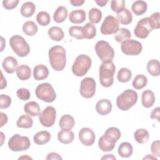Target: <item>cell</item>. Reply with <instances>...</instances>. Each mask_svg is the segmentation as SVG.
<instances>
[{
    "instance_id": "1",
    "label": "cell",
    "mask_w": 160,
    "mask_h": 160,
    "mask_svg": "<svg viewBox=\"0 0 160 160\" xmlns=\"http://www.w3.org/2000/svg\"><path fill=\"white\" fill-rule=\"evenodd\" d=\"M49 63L53 69L61 71L66 64V51L61 46H54L48 51Z\"/></svg>"
},
{
    "instance_id": "2",
    "label": "cell",
    "mask_w": 160,
    "mask_h": 160,
    "mask_svg": "<svg viewBox=\"0 0 160 160\" xmlns=\"http://www.w3.org/2000/svg\"><path fill=\"white\" fill-rule=\"evenodd\" d=\"M116 72V67L112 62H102L99 71V78L101 84L105 88L110 87L114 82V75Z\"/></svg>"
},
{
    "instance_id": "3",
    "label": "cell",
    "mask_w": 160,
    "mask_h": 160,
    "mask_svg": "<svg viewBox=\"0 0 160 160\" xmlns=\"http://www.w3.org/2000/svg\"><path fill=\"white\" fill-rule=\"evenodd\" d=\"M138 98V94L135 91L125 90L117 97V107L121 111H128L137 102Z\"/></svg>"
},
{
    "instance_id": "4",
    "label": "cell",
    "mask_w": 160,
    "mask_h": 160,
    "mask_svg": "<svg viewBox=\"0 0 160 160\" xmlns=\"http://www.w3.org/2000/svg\"><path fill=\"white\" fill-rule=\"evenodd\" d=\"M91 63L89 56L86 54H80L76 58L72 66V72L76 76H83L90 69Z\"/></svg>"
},
{
    "instance_id": "5",
    "label": "cell",
    "mask_w": 160,
    "mask_h": 160,
    "mask_svg": "<svg viewBox=\"0 0 160 160\" xmlns=\"http://www.w3.org/2000/svg\"><path fill=\"white\" fill-rule=\"evenodd\" d=\"M9 44L13 51L19 57H26L30 52L29 44L21 36H12L9 39Z\"/></svg>"
},
{
    "instance_id": "6",
    "label": "cell",
    "mask_w": 160,
    "mask_h": 160,
    "mask_svg": "<svg viewBox=\"0 0 160 160\" xmlns=\"http://www.w3.org/2000/svg\"><path fill=\"white\" fill-rule=\"evenodd\" d=\"M95 51L102 62H112L114 57V51L105 41H99L95 45Z\"/></svg>"
},
{
    "instance_id": "7",
    "label": "cell",
    "mask_w": 160,
    "mask_h": 160,
    "mask_svg": "<svg viewBox=\"0 0 160 160\" xmlns=\"http://www.w3.org/2000/svg\"><path fill=\"white\" fill-rule=\"evenodd\" d=\"M35 94L39 99L46 102H52L56 98V94L52 86L48 82L39 84L36 88Z\"/></svg>"
},
{
    "instance_id": "8",
    "label": "cell",
    "mask_w": 160,
    "mask_h": 160,
    "mask_svg": "<svg viewBox=\"0 0 160 160\" xmlns=\"http://www.w3.org/2000/svg\"><path fill=\"white\" fill-rule=\"evenodd\" d=\"M8 144L10 150L18 152L29 149L31 146V142L27 136H22L19 134H16L9 139Z\"/></svg>"
},
{
    "instance_id": "9",
    "label": "cell",
    "mask_w": 160,
    "mask_h": 160,
    "mask_svg": "<svg viewBox=\"0 0 160 160\" xmlns=\"http://www.w3.org/2000/svg\"><path fill=\"white\" fill-rule=\"evenodd\" d=\"M96 84L95 80L89 77L84 78L80 84L79 92L84 98H91L96 93Z\"/></svg>"
},
{
    "instance_id": "10",
    "label": "cell",
    "mask_w": 160,
    "mask_h": 160,
    "mask_svg": "<svg viewBox=\"0 0 160 160\" xmlns=\"http://www.w3.org/2000/svg\"><path fill=\"white\" fill-rule=\"evenodd\" d=\"M121 49L126 55L137 56L139 54L142 49V44L134 39H128L121 43Z\"/></svg>"
},
{
    "instance_id": "11",
    "label": "cell",
    "mask_w": 160,
    "mask_h": 160,
    "mask_svg": "<svg viewBox=\"0 0 160 160\" xmlns=\"http://www.w3.org/2000/svg\"><path fill=\"white\" fill-rule=\"evenodd\" d=\"M119 29V22L118 19L115 17L109 15L104 18L101 26L100 30L102 34L109 35L116 34Z\"/></svg>"
},
{
    "instance_id": "12",
    "label": "cell",
    "mask_w": 160,
    "mask_h": 160,
    "mask_svg": "<svg viewBox=\"0 0 160 160\" xmlns=\"http://www.w3.org/2000/svg\"><path fill=\"white\" fill-rule=\"evenodd\" d=\"M56 118V111L52 106H47L39 115L40 123L44 127L49 128L54 125Z\"/></svg>"
},
{
    "instance_id": "13",
    "label": "cell",
    "mask_w": 160,
    "mask_h": 160,
    "mask_svg": "<svg viewBox=\"0 0 160 160\" xmlns=\"http://www.w3.org/2000/svg\"><path fill=\"white\" fill-rule=\"evenodd\" d=\"M152 31V28L149 24L148 17H146L141 19L138 22L136 26L134 28V33L136 37L141 39H145Z\"/></svg>"
},
{
    "instance_id": "14",
    "label": "cell",
    "mask_w": 160,
    "mask_h": 160,
    "mask_svg": "<svg viewBox=\"0 0 160 160\" xmlns=\"http://www.w3.org/2000/svg\"><path fill=\"white\" fill-rule=\"evenodd\" d=\"M118 141V140L111 135L104 132V135H102L98 141V146L102 151H111L114 148Z\"/></svg>"
},
{
    "instance_id": "15",
    "label": "cell",
    "mask_w": 160,
    "mask_h": 160,
    "mask_svg": "<svg viewBox=\"0 0 160 160\" xmlns=\"http://www.w3.org/2000/svg\"><path fill=\"white\" fill-rule=\"evenodd\" d=\"M78 137L81 143L86 146L92 145L96 138L94 131L89 128H82L79 132Z\"/></svg>"
},
{
    "instance_id": "16",
    "label": "cell",
    "mask_w": 160,
    "mask_h": 160,
    "mask_svg": "<svg viewBox=\"0 0 160 160\" xmlns=\"http://www.w3.org/2000/svg\"><path fill=\"white\" fill-rule=\"evenodd\" d=\"M96 110L100 115H107L110 113L112 110V103L109 99H101L98 101L96 104Z\"/></svg>"
},
{
    "instance_id": "17",
    "label": "cell",
    "mask_w": 160,
    "mask_h": 160,
    "mask_svg": "<svg viewBox=\"0 0 160 160\" xmlns=\"http://www.w3.org/2000/svg\"><path fill=\"white\" fill-rule=\"evenodd\" d=\"M18 61L12 56H8L4 58L2 62V68L8 74H12L16 71L18 68Z\"/></svg>"
},
{
    "instance_id": "18",
    "label": "cell",
    "mask_w": 160,
    "mask_h": 160,
    "mask_svg": "<svg viewBox=\"0 0 160 160\" xmlns=\"http://www.w3.org/2000/svg\"><path fill=\"white\" fill-rule=\"evenodd\" d=\"M49 70L44 64H38L33 69V77L35 80L41 81L48 78Z\"/></svg>"
},
{
    "instance_id": "19",
    "label": "cell",
    "mask_w": 160,
    "mask_h": 160,
    "mask_svg": "<svg viewBox=\"0 0 160 160\" xmlns=\"http://www.w3.org/2000/svg\"><path fill=\"white\" fill-rule=\"evenodd\" d=\"M155 100V96L152 91L147 89L142 92L141 96V102L144 108H149L152 106Z\"/></svg>"
},
{
    "instance_id": "20",
    "label": "cell",
    "mask_w": 160,
    "mask_h": 160,
    "mask_svg": "<svg viewBox=\"0 0 160 160\" xmlns=\"http://www.w3.org/2000/svg\"><path fill=\"white\" fill-rule=\"evenodd\" d=\"M119 23L124 25L130 24L132 21V15L131 12L127 8H124L117 12V18Z\"/></svg>"
},
{
    "instance_id": "21",
    "label": "cell",
    "mask_w": 160,
    "mask_h": 160,
    "mask_svg": "<svg viewBox=\"0 0 160 160\" xmlns=\"http://www.w3.org/2000/svg\"><path fill=\"white\" fill-rule=\"evenodd\" d=\"M75 124L74 119L69 114L63 115L59 121V127L62 130L69 131L72 129Z\"/></svg>"
},
{
    "instance_id": "22",
    "label": "cell",
    "mask_w": 160,
    "mask_h": 160,
    "mask_svg": "<svg viewBox=\"0 0 160 160\" xmlns=\"http://www.w3.org/2000/svg\"><path fill=\"white\" fill-rule=\"evenodd\" d=\"M69 21L74 24H81L86 20V12L83 9L71 11L69 15Z\"/></svg>"
},
{
    "instance_id": "23",
    "label": "cell",
    "mask_w": 160,
    "mask_h": 160,
    "mask_svg": "<svg viewBox=\"0 0 160 160\" xmlns=\"http://www.w3.org/2000/svg\"><path fill=\"white\" fill-rule=\"evenodd\" d=\"M24 111L31 116H39L41 113V109L39 104L35 101H29L24 106Z\"/></svg>"
},
{
    "instance_id": "24",
    "label": "cell",
    "mask_w": 160,
    "mask_h": 160,
    "mask_svg": "<svg viewBox=\"0 0 160 160\" xmlns=\"http://www.w3.org/2000/svg\"><path fill=\"white\" fill-rule=\"evenodd\" d=\"M51 139V134L48 131H41L35 134L33 136L34 142L38 145L46 144Z\"/></svg>"
},
{
    "instance_id": "25",
    "label": "cell",
    "mask_w": 160,
    "mask_h": 160,
    "mask_svg": "<svg viewBox=\"0 0 160 160\" xmlns=\"http://www.w3.org/2000/svg\"><path fill=\"white\" fill-rule=\"evenodd\" d=\"M16 75L18 78L22 81L29 79L31 76V68L26 64H22L18 67L16 69Z\"/></svg>"
},
{
    "instance_id": "26",
    "label": "cell",
    "mask_w": 160,
    "mask_h": 160,
    "mask_svg": "<svg viewBox=\"0 0 160 160\" xmlns=\"http://www.w3.org/2000/svg\"><path fill=\"white\" fill-rule=\"evenodd\" d=\"M118 152L121 157L129 158L132 154L133 148L129 142H123L119 144Z\"/></svg>"
},
{
    "instance_id": "27",
    "label": "cell",
    "mask_w": 160,
    "mask_h": 160,
    "mask_svg": "<svg viewBox=\"0 0 160 160\" xmlns=\"http://www.w3.org/2000/svg\"><path fill=\"white\" fill-rule=\"evenodd\" d=\"M148 5L146 2L141 0L134 1L131 6V9L136 16H141L146 12Z\"/></svg>"
},
{
    "instance_id": "28",
    "label": "cell",
    "mask_w": 160,
    "mask_h": 160,
    "mask_svg": "<svg viewBox=\"0 0 160 160\" xmlns=\"http://www.w3.org/2000/svg\"><path fill=\"white\" fill-rule=\"evenodd\" d=\"M68 10L65 6H59L53 15V19L57 23H61L64 22L68 16Z\"/></svg>"
},
{
    "instance_id": "29",
    "label": "cell",
    "mask_w": 160,
    "mask_h": 160,
    "mask_svg": "<svg viewBox=\"0 0 160 160\" xmlns=\"http://www.w3.org/2000/svg\"><path fill=\"white\" fill-rule=\"evenodd\" d=\"M58 139L61 143L67 144L72 142L74 139V135L72 131L62 130L58 134Z\"/></svg>"
},
{
    "instance_id": "30",
    "label": "cell",
    "mask_w": 160,
    "mask_h": 160,
    "mask_svg": "<svg viewBox=\"0 0 160 160\" xmlns=\"http://www.w3.org/2000/svg\"><path fill=\"white\" fill-rule=\"evenodd\" d=\"M36 10V6L32 2L28 1L22 4L21 8V14L25 18H29L33 15Z\"/></svg>"
},
{
    "instance_id": "31",
    "label": "cell",
    "mask_w": 160,
    "mask_h": 160,
    "mask_svg": "<svg viewBox=\"0 0 160 160\" xmlns=\"http://www.w3.org/2000/svg\"><path fill=\"white\" fill-rule=\"evenodd\" d=\"M147 70L152 76H159L160 74V63L157 59H151L147 64Z\"/></svg>"
},
{
    "instance_id": "32",
    "label": "cell",
    "mask_w": 160,
    "mask_h": 160,
    "mask_svg": "<svg viewBox=\"0 0 160 160\" xmlns=\"http://www.w3.org/2000/svg\"><path fill=\"white\" fill-rule=\"evenodd\" d=\"M134 138L137 142L139 144H144L148 141L149 134L146 129L140 128L138 129L134 132Z\"/></svg>"
},
{
    "instance_id": "33",
    "label": "cell",
    "mask_w": 160,
    "mask_h": 160,
    "mask_svg": "<svg viewBox=\"0 0 160 160\" xmlns=\"http://www.w3.org/2000/svg\"><path fill=\"white\" fill-rule=\"evenodd\" d=\"M48 33L50 38L56 41H61L64 36L62 29L58 26H52L50 28L48 31Z\"/></svg>"
},
{
    "instance_id": "34",
    "label": "cell",
    "mask_w": 160,
    "mask_h": 160,
    "mask_svg": "<svg viewBox=\"0 0 160 160\" xmlns=\"http://www.w3.org/2000/svg\"><path fill=\"white\" fill-rule=\"evenodd\" d=\"M38 31V27L32 21H28L23 24L22 31L23 32L29 36H34L37 33Z\"/></svg>"
},
{
    "instance_id": "35",
    "label": "cell",
    "mask_w": 160,
    "mask_h": 160,
    "mask_svg": "<svg viewBox=\"0 0 160 160\" xmlns=\"http://www.w3.org/2000/svg\"><path fill=\"white\" fill-rule=\"evenodd\" d=\"M82 33L84 38L88 39L94 38L96 35V29L95 26L91 22H87L82 26Z\"/></svg>"
},
{
    "instance_id": "36",
    "label": "cell",
    "mask_w": 160,
    "mask_h": 160,
    "mask_svg": "<svg viewBox=\"0 0 160 160\" xmlns=\"http://www.w3.org/2000/svg\"><path fill=\"white\" fill-rule=\"evenodd\" d=\"M131 37V32L128 29L124 28H121L119 29L118 31L114 35L115 40L119 43H122L124 41L129 39Z\"/></svg>"
},
{
    "instance_id": "37",
    "label": "cell",
    "mask_w": 160,
    "mask_h": 160,
    "mask_svg": "<svg viewBox=\"0 0 160 160\" xmlns=\"http://www.w3.org/2000/svg\"><path fill=\"white\" fill-rule=\"evenodd\" d=\"M33 121L29 115H21L16 122V125L18 128L28 129L32 127Z\"/></svg>"
},
{
    "instance_id": "38",
    "label": "cell",
    "mask_w": 160,
    "mask_h": 160,
    "mask_svg": "<svg viewBox=\"0 0 160 160\" xmlns=\"http://www.w3.org/2000/svg\"><path fill=\"white\" fill-rule=\"evenodd\" d=\"M89 20L92 24H96L100 22L102 19V14L101 10L98 8H92L89 11Z\"/></svg>"
},
{
    "instance_id": "39",
    "label": "cell",
    "mask_w": 160,
    "mask_h": 160,
    "mask_svg": "<svg viewBox=\"0 0 160 160\" xmlns=\"http://www.w3.org/2000/svg\"><path fill=\"white\" fill-rule=\"evenodd\" d=\"M147 83L148 79L146 76L143 74H138L134 78L132 85L136 89H141L147 85Z\"/></svg>"
},
{
    "instance_id": "40",
    "label": "cell",
    "mask_w": 160,
    "mask_h": 160,
    "mask_svg": "<svg viewBox=\"0 0 160 160\" xmlns=\"http://www.w3.org/2000/svg\"><path fill=\"white\" fill-rule=\"evenodd\" d=\"M132 78V72L130 69L126 68H121L117 75L118 80L121 82H127Z\"/></svg>"
},
{
    "instance_id": "41",
    "label": "cell",
    "mask_w": 160,
    "mask_h": 160,
    "mask_svg": "<svg viewBox=\"0 0 160 160\" xmlns=\"http://www.w3.org/2000/svg\"><path fill=\"white\" fill-rule=\"evenodd\" d=\"M36 21L39 25L42 26H45L50 23L51 17L48 12L42 11L38 13L36 16Z\"/></svg>"
},
{
    "instance_id": "42",
    "label": "cell",
    "mask_w": 160,
    "mask_h": 160,
    "mask_svg": "<svg viewBox=\"0 0 160 160\" xmlns=\"http://www.w3.org/2000/svg\"><path fill=\"white\" fill-rule=\"evenodd\" d=\"M69 35L77 39H82L84 38L82 33V27L78 26H72L69 28Z\"/></svg>"
},
{
    "instance_id": "43",
    "label": "cell",
    "mask_w": 160,
    "mask_h": 160,
    "mask_svg": "<svg viewBox=\"0 0 160 160\" xmlns=\"http://www.w3.org/2000/svg\"><path fill=\"white\" fill-rule=\"evenodd\" d=\"M149 22L152 29L159 28V12H156L148 17Z\"/></svg>"
},
{
    "instance_id": "44",
    "label": "cell",
    "mask_w": 160,
    "mask_h": 160,
    "mask_svg": "<svg viewBox=\"0 0 160 160\" xmlns=\"http://www.w3.org/2000/svg\"><path fill=\"white\" fill-rule=\"evenodd\" d=\"M111 8L114 12H118L125 8V1L124 0H112Z\"/></svg>"
},
{
    "instance_id": "45",
    "label": "cell",
    "mask_w": 160,
    "mask_h": 160,
    "mask_svg": "<svg viewBox=\"0 0 160 160\" xmlns=\"http://www.w3.org/2000/svg\"><path fill=\"white\" fill-rule=\"evenodd\" d=\"M16 95L18 98L22 101H27L29 99L31 93L28 89L20 88L16 91Z\"/></svg>"
},
{
    "instance_id": "46",
    "label": "cell",
    "mask_w": 160,
    "mask_h": 160,
    "mask_svg": "<svg viewBox=\"0 0 160 160\" xmlns=\"http://www.w3.org/2000/svg\"><path fill=\"white\" fill-rule=\"evenodd\" d=\"M11 104V98L6 94H1L0 96V108L1 109H6Z\"/></svg>"
},
{
    "instance_id": "47",
    "label": "cell",
    "mask_w": 160,
    "mask_h": 160,
    "mask_svg": "<svg viewBox=\"0 0 160 160\" xmlns=\"http://www.w3.org/2000/svg\"><path fill=\"white\" fill-rule=\"evenodd\" d=\"M18 3V0H4L2 1V6L6 9L11 10L16 8Z\"/></svg>"
},
{
    "instance_id": "48",
    "label": "cell",
    "mask_w": 160,
    "mask_h": 160,
    "mask_svg": "<svg viewBox=\"0 0 160 160\" xmlns=\"http://www.w3.org/2000/svg\"><path fill=\"white\" fill-rule=\"evenodd\" d=\"M151 150L154 156H160V142L159 140L154 141L152 142L151 146Z\"/></svg>"
},
{
    "instance_id": "49",
    "label": "cell",
    "mask_w": 160,
    "mask_h": 160,
    "mask_svg": "<svg viewBox=\"0 0 160 160\" xmlns=\"http://www.w3.org/2000/svg\"><path fill=\"white\" fill-rule=\"evenodd\" d=\"M159 116H160V108L159 107H157L153 109L151 112L150 116L152 119L157 120L158 122H159Z\"/></svg>"
},
{
    "instance_id": "50",
    "label": "cell",
    "mask_w": 160,
    "mask_h": 160,
    "mask_svg": "<svg viewBox=\"0 0 160 160\" xmlns=\"http://www.w3.org/2000/svg\"><path fill=\"white\" fill-rule=\"evenodd\" d=\"M46 159H62V158L56 152H50L48 154Z\"/></svg>"
},
{
    "instance_id": "51",
    "label": "cell",
    "mask_w": 160,
    "mask_h": 160,
    "mask_svg": "<svg viewBox=\"0 0 160 160\" xmlns=\"http://www.w3.org/2000/svg\"><path fill=\"white\" fill-rule=\"evenodd\" d=\"M0 116H1V125L0 127H2L5 124L7 123L8 122V116L6 114H4L2 112H0Z\"/></svg>"
},
{
    "instance_id": "52",
    "label": "cell",
    "mask_w": 160,
    "mask_h": 160,
    "mask_svg": "<svg viewBox=\"0 0 160 160\" xmlns=\"http://www.w3.org/2000/svg\"><path fill=\"white\" fill-rule=\"evenodd\" d=\"M84 2V0H73V1H70V3L73 6H82Z\"/></svg>"
},
{
    "instance_id": "53",
    "label": "cell",
    "mask_w": 160,
    "mask_h": 160,
    "mask_svg": "<svg viewBox=\"0 0 160 160\" xmlns=\"http://www.w3.org/2000/svg\"><path fill=\"white\" fill-rule=\"evenodd\" d=\"M7 86V82L6 79L4 78L2 72L1 71V85H0V89H2L5 88Z\"/></svg>"
},
{
    "instance_id": "54",
    "label": "cell",
    "mask_w": 160,
    "mask_h": 160,
    "mask_svg": "<svg viewBox=\"0 0 160 160\" xmlns=\"http://www.w3.org/2000/svg\"><path fill=\"white\" fill-rule=\"evenodd\" d=\"M95 2L99 6L101 7H103L108 2V0H100V1H95Z\"/></svg>"
},
{
    "instance_id": "55",
    "label": "cell",
    "mask_w": 160,
    "mask_h": 160,
    "mask_svg": "<svg viewBox=\"0 0 160 160\" xmlns=\"http://www.w3.org/2000/svg\"><path fill=\"white\" fill-rule=\"evenodd\" d=\"M115 159V160L116 159V157H114L112 154H105L103 157L101 158V159Z\"/></svg>"
},
{
    "instance_id": "56",
    "label": "cell",
    "mask_w": 160,
    "mask_h": 160,
    "mask_svg": "<svg viewBox=\"0 0 160 160\" xmlns=\"http://www.w3.org/2000/svg\"><path fill=\"white\" fill-rule=\"evenodd\" d=\"M155 159V160H157L158 159V158H156L155 156H153L152 155H151V154H148L146 157H144V158H143V159Z\"/></svg>"
},
{
    "instance_id": "57",
    "label": "cell",
    "mask_w": 160,
    "mask_h": 160,
    "mask_svg": "<svg viewBox=\"0 0 160 160\" xmlns=\"http://www.w3.org/2000/svg\"><path fill=\"white\" fill-rule=\"evenodd\" d=\"M32 159V158L29 156H21L18 158V159Z\"/></svg>"
},
{
    "instance_id": "58",
    "label": "cell",
    "mask_w": 160,
    "mask_h": 160,
    "mask_svg": "<svg viewBox=\"0 0 160 160\" xmlns=\"http://www.w3.org/2000/svg\"><path fill=\"white\" fill-rule=\"evenodd\" d=\"M1 146H2V143H3V139H4V138H4V134H3V132H1Z\"/></svg>"
}]
</instances>
